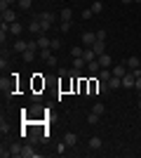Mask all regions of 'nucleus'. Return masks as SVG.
<instances>
[{"mask_svg": "<svg viewBox=\"0 0 141 158\" xmlns=\"http://www.w3.org/2000/svg\"><path fill=\"white\" fill-rule=\"evenodd\" d=\"M80 43H82L85 47H92L94 43H96V33H92V31H85V33L80 35Z\"/></svg>", "mask_w": 141, "mask_h": 158, "instance_id": "1", "label": "nucleus"}, {"mask_svg": "<svg viewBox=\"0 0 141 158\" xmlns=\"http://www.w3.org/2000/svg\"><path fill=\"white\" fill-rule=\"evenodd\" d=\"M28 31L33 33V35H40V33H42V21L38 19V17H33L31 24H28Z\"/></svg>", "mask_w": 141, "mask_h": 158, "instance_id": "2", "label": "nucleus"}, {"mask_svg": "<svg viewBox=\"0 0 141 158\" xmlns=\"http://www.w3.org/2000/svg\"><path fill=\"white\" fill-rule=\"evenodd\" d=\"M28 47H31V40H14V52H26Z\"/></svg>", "mask_w": 141, "mask_h": 158, "instance_id": "3", "label": "nucleus"}, {"mask_svg": "<svg viewBox=\"0 0 141 158\" xmlns=\"http://www.w3.org/2000/svg\"><path fill=\"white\" fill-rule=\"evenodd\" d=\"M111 71H113V76H118V78H122V76H125V73H127L129 69H127V64H115L113 69H111Z\"/></svg>", "mask_w": 141, "mask_h": 158, "instance_id": "4", "label": "nucleus"}, {"mask_svg": "<svg viewBox=\"0 0 141 158\" xmlns=\"http://www.w3.org/2000/svg\"><path fill=\"white\" fill-rule=\"evenodd\" d=\"M21 54H24V61L31 64V61H35V57H38V50H35V47H28L26 52H21Z\"/></svg>", "mask_w": 141, "mask_h": 158, "instance_id": "5", "label": "nucleus"}, {"mask_svg": "<svg viewBox=\"0 0 141 158\" xmlns=\"http://www.w3.org/2000/svg\"><path fill=\"white\" fill-rule=\"evenodd\" d=\"M2 21H5V24H14V21H17V12H14V10H5V12H2Z\"/></svg>", "mask_w": 141, "mask_h": 158, "instance_id": "6", "label": "nucleus"}, {"mask_svg": "<svg viewBox=\"0 0 141 158\" xmlns=\"http://www.w3.org/2000/svg\"><path fill=\"white\" fill-rule=\"evenodd\" d=\"M49 45H52V38H47L45 33H40V35H38V47H40V50H47Z\"/></svg>", "mask_w": 141, "mask_h": 158, "instance_id": "7", "label": "nucleus"}, {"mask_svg": "<svg viewBox=\"0 0 141 158\" xmlns=\"http://www.w3.org/2000/svg\"><path fill=\"white\" fill-rule=\"evenodd\" d=\"M96 57H99V54L94 52V47H85V54H82V59L87 61V64H89V61H94Z\"/></svg>", "mask_w": 141, "mask_h": 158, "instance_id": "8", "label": "nucleus"}, {"mask_svg": "<svg viewBox=\"0 0 141 158\" xmlns=\"http://www.w3.org/2000/svg\"><path fill=\"white\" fill-rule=\"evenodd\" d=\"M99 59V64H101V69H111V54L108 52H104V54H99L96 57Z\"/></svg>", "mask_w": 141, "mask_h": 158, "instance_id": "9", "label": "nucleus"}, {"mask_svg": "<svg viewBox=\"0 0 141 158\" xmlns=\"http://www.w3.org/2000/svg\"><path fill=\"white\" fill-rule=\"evenodd\" d=\"M38 19H40V21H47V24H54V21H57V14H52V12H40V14H38Z\"/></svg>", "mask_w": 141, "mask_h": 158, "instance_id": "10", "label": "nucleus"}, {"mask_svg": "<svg viewBox=\"0 0 141 158\" xmlns=\"http://www.w3.org/2000/svg\"><path fill=\"white\" fill-rule=\"evenodd\" d=\"M59 19L61 21H73V10H71V7H64L61 14H59Z\"/></svg>", "mask_w": 141, "mask_h": 158, "instance_id": "11", "label": "nucleus"}, {"mask_svg": "<svg viewBox=\"0 0 141 158\" xmlns=\"http://www.w3.org/2000/svg\"><path fill=\"white\" fill-rule=\"evenodd\" d=\"M64 142H66L68 146H75L78 144V135H75V132H66V135H64Z\"/></svg>", "mask_w": 141, "mask_h": 158, "instance_id": "12", "label": "nucleus"}, {"mask_svg": "<svg viewBox=\"0 0 141 158\" xmlns=\"http://www.w3.org/2000/svg\"><path fill=\"white\" fill-rule=\"evenodd\" d=\"M125 64H127V69H129V71H136V69H139V64H141V59H139V57H129V59L125 61Z\"/></svg>", "mask_w": 141, "mask_h": 158, "instance_id": "13", "label": "nucleus"}, {"mask_svg": "<svg viewBox=\"0 0 141 158\" xmlns=\"http://www.w3.org/2000/svg\"><path fill=\"white\" fill-rule=\"evenodd\" d=\"M92 47H94V52H96V54H104V52H106V40H96Z\"/></svg>", "mask_w": 141, "mask_h": 158, "instance_id": "14", "label": "nucleus"}, {"mask_svg": "<svg viewBox=\"0 0 141 158\" xmlns=\"http://www.w3.org/2000/svg\"><path fill=\"white\" fill-rule=\"evenodd\" d=\"M21 31H24V28H21V24H19V21L10 24V35H21Z\"/></svg>", "mask_w": 141, "mask_h": 158, "instance_id": "15", "label": "nucleus"}, {"mask_svg": "<svg viewBox=\"0 0 141 158\" xmlns=\"http://www.w3.org/2000/svg\"><path fill=\"white\" fill-rule=\"evenodd\" d=\"M108 87H111V90H115V87H122V78H118V76H111V80H108Z\"/></svg>", "mask_w": 141, "mask_h": 158, "instance_id": "16", "label": "nucleus"}, {"mask_svg": "<svg viewBox=\"0 0 141 158\" xmlns=\"http://www.w3.org/2000/svg\"><path fill=\"white\" fill-rule=\"evenodd\" d=\"M101 146H104L101 137H92V139H89V149H92V151H96V149H101Z\"/></svg>", "mask_w": 141, "mask_h": 158, "instance_id": "17", "label": "nucleus"}, {"mask_svg": "<svg viewBox=\"0 0 141 158\" xmlns=\"http://www.w3.org/2000/svg\"><path fill=\"white\" fill-rule=\"evenodd\" d=\"M87 71H89V73H99V71H101V64H99V59L89 61V64H87Z\"/></svg>", "mask_w": 141, "mask_h": 158, "instance_id": "18", "label": "nucleus"}, {"mask_svg": "<svg viewBox=\"0 0 141 158\" xmlns=\"http://www.w3.org/2000/svg\"><path fill=\"white\" fill-rule=\"evenodd\" d=\"M31 5H33V0H19V2H17V7H19L21 12H28Z\"/></svg>", "mask_w": 141, "mask_h": 158, "instance_id": "19", "label": "nucleus"}, {"mask_svg": "<svg viewBox=\"0 0 141 158\" xmlns=\"http://www.w3.org/2000/svg\"><path fill=\"white\" fill-rule=\"evenodd\" d=\"M10 151H12V156H24V144H12Z\"/></svg>", "mask_w": 141, "mask_h": 158, "instance_id": "20", "label": "nucleus"}, {"mask_svg": "<svg viewBox=\"0 0 141 158\" xmlns=\"http://www.w3.org/2000/svg\"><path fill=\"white\" fill-rule=\"evenodd\" d=\"M111 76H113V71H111V69H101V71H99V80H106V83H108V80H111Z\"/></svg>", "mask_w": 141, "mask_h": 158, "instance_id": "21", "label": "nucleus"}, {"mask_svg": "<svg viewBox=\"0 0 141 158\" xmlns=\"http://www.w3.org/2000/svg\"><path fill=\"white\" fill-rule=\"evenodd\" d=\"M21 158H38V151H33V146H24V156Z\"/></svg>", "mask_w": 141, "mask_h": 158, "instance_id": "22", "label": "nucleus"}, {"mask_svg": "<svg viewBox=\"0 0 141 158\" xmlns=\"http://www.w3.org/2000/svg\"><path fill=\"white\" fill-rule=\"evenodd\" d=\"M82 54H85V50H82V47H78V45L71 47V57H73V59H75V57H82Z\"/></svg>", "mask_w": 141, "mask_h": 158, "instance_id": "23", "label": "nucleus"}, {"mask_svg": "<svg viewBox=\"0 0 141 158\" xmlns=\"http://www.w3.org/2000/svg\"><path fill=\"white\" fill-rule=\"evenodd\" d=\"M73 66H75V69H80V71H82V66H87V61L82 59V57H75V59H73Z\"/></svg>", "mask_w": 141, "mask_h": 158, "instance_id": "24", "label": "nucleus"}, {"mask_svg": "<svg viewBox=\"0 0 141 158\" xmlns=\"http://www.w3.org/2000/svg\"><path fill=\"white\" fill-rule=\"evenodd\" d=\"M80 76H82V73H80V69H75V66L71 69V71H68V78H73V80H78Z\"/></svg>", "mask_w": 141, "mask_h": 158, "instance_id": "25", "label": "nucleus"}, {"mask_svg": "<svg viewBox=\"0 0 141 158\" xmlns=\"http://www.w3.org/2000/svg\"><path fill=\"white\" fill-rule=\"evenodd\" d=\"M87 123H89V125H96V123H99V113H89V116H87Z\"/></svg>", "mask_w": 141, "mask_h": 158, "instance_id": "26", "label": "nucleus"}, {"mask_svg": "<svg viewBox=\"0 0 141 158\" xmlns=\"http://www.w3.org/2000/svg\"><path fill=\"white\" fill-rule=\"evenodd\" d=\"M92 12H94V14H101V12H104V2H99V0H96V2L92 5Z\"/></svg>", "mask_w": 141, "mask_h": 158, "instance_id": "27", "label": "nucleus"}, {"mask_svg": "<svg viewBox=\"0 0 141 158\" xmlns=\"http://www.w3.org/2000/svg\"><path fill=\"white\" fill-rule=\"evenodd\" d=\"M92 111H94V113H99V116H101V113H104V104H101V102H96Z\"/></svg>", "mask_w": 141, "mask_h": 158, "instance_id": "28", "label": "nucleus"}, {"mask_svg": "<svg viewBox=\"0 0 141 158\" xmlns=\"http://www.w3.org/2000/svg\"><path fill=\"white\" fill-rule=\"evenodd\" d=\"M61 47V40L59 38H52V45H49V50H59Z\"/></svg>", "mask_w": 141, "mask_h": 158, "instance_id": "29", "label": "nucleus"}, {"mask_svg": "<svg viewBox=\"0 0 141 158\" xmlns=\"http://www.w3.org/2000/svg\"><path fill=\"white\" fill-rule=\"evenodd\" d=\"M71 31V21H61V33H68Z\"/></svg>", "mask_w": 141, "mask_h": 158, "instance_id": "30", "label": "nucleus"}, {"mask_svg": "<svg viewBox=\"0 0 141 158\" xmlns=\"http://www.w3.org/2000/svg\"><path fill=\"white\" fill-rule=\"evenodd\" d=\"M106 35H108V33L104 31V28H99V31H96V40H106Z\"/></svg>", "mask_w": 141, "mask_h": 158, "instance_id": "31", "label": "nucleus"}, {"mask_svg": "<svg viewBox=\"0 0 141 158\" xmlns=\"http://www.w3.org/2000/svg\"><path fill=\"white\" fill-rule=\"evenodd\" d=\"M92 17H94L92 10H85V12H82V19H92Z\"/></svg>", "mask_w": 141, "mask_h": 158, "instance_id": "32", "label": "nucleus"}, {"mask_svg": "<svg viewBox=\"0 0 141 158\" xmlns=\"http://www.w3.org/2000/svg\"><path fill=\"white\" fill-rule=\"evenodd\" d=\"M5 66H7V57H0V69L5 71Z\"/></svg>", "mask_w": 141, "mask_h": 158, "instance_id": "33", "label": "nucleus"}, {"mask_svg": "<svg viewBox=\"0 0 141 158\" xmlns=\"http://www.w3.org/2000/svg\"><path fill=\"white\" fill-rule=\"evenodd\" d=\"M0 132H7V123H5V118L0 120Z\"/></svg>", "mask_w": 141, "mask_h": 158, "instance_id": "34", "label": "nucleus"}, {"mask_svg": "<svg viewBox=\"0 0 141 158\" xmlns=\"http://www.w3.org/2000/svg\"><path fill=\"white\" fill-rule=\"evenodd\" d=\"M134 87H136V90H139V92H141V76H139V78H136V85H134Z\"/></svg>", "mask_w": 141, "mask_h": 158, "instance_id": "35", "label": "nucleus"}, {"mask_svg": "<svg viewBox=\"0 0 141 158\" xmlns=\"http://www.w3.org/2000/svg\"><path fill=\"white\" fill-rule=\"evenodd\" d=\"M122 5H129V2H134V0H120Z\"/></svg>", "mask_w": 141, "mask_h": 158, "instance_id": "36", "label": "nucleus"}, {"mask_svg": "<svg viewBox=\"0 0 141 158\" xmlns=\"http://www.w3.org/2000/svg\"><path fill=\"white\" fill-rule=\"evenodd\" d=\"M5 2H7V5H12V2H19V0H5Z\"/></svg>", "mask_w": 141, "mask_h": 158, "instance_id": "37", "label": "nucleus"}, {"mask_svg": "<svg viewBox=\"0 0 141 158\" xmlns=\"http://www.w3.org/2000/svg\"><path fill=\"white\" fill-rule=\"evenodd\" d=\"M139 111H141V97H139Z\"/></svg>", "mask_w": 141, "mask_h": 158, "instance_id": "38", "label": "nucleus"}, {"mask_svg": "<svg viewBox=\"0 0 141 158\" xmlns=\"http://www.w3.org/2000/svg\"><path fill=\"white\" fill-rule=\"evenodd\" d=\"M134 2H141V0H134Z\"/></svg>", "mask_w": 141, "mask_h": 158, "instance_id": "39", "label": "nucleus"}, {"mask_svg": "<svg viewBox=\"0 0 141 158\" xmlns=\"http://www.w3.org/2000/svg\"><path fill=\"white\" fill-rule=\"evenodd\" d=\"M139 69H141V64H139Z\"/></svg>", "mask_w": 141, "mask_h": 158, "instance_id": "40", "label": "nucleus"}]
</instances>
